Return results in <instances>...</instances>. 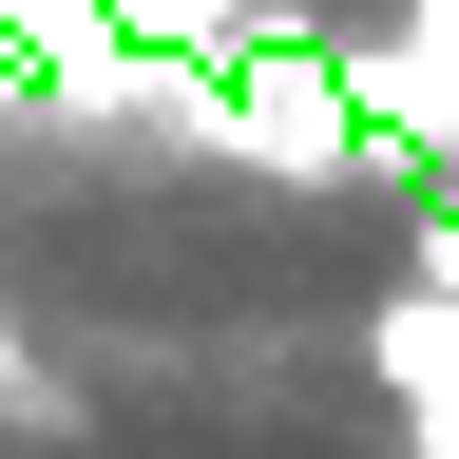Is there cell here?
<instances>
[{"label":"cell","instance_id":"6da1fadb","mask_svg":"<svg viewBox=\"0 0 459 459\" xmlns=\"http://www.w3.org/2000/svg\"><path fill=\"white\" fill-rule=\"evenodd\" d=\"M344 115H364V134H402V153H459V20L364 39V57H344Z\"/></svg>","mask_w":459,"mask_h":459},{"label":"cell","instance_id":"7a4b0ae2","mask_svg":"<svg viewBox=\"0 0 459 459\" xmlns=\"http://www.w3.org/2000/svg\"><path fill=\"white\" fill-rule=\"evenodd\" d=\"M134 57H211V39H249V0H96Z\"/></svg>","mask_w":459,"mask_h":459},{"label":"cell","instance_id":"3957f363","mask_svg":"<svg viewBox=\"0 0 459 459\" xmlns=\"http://www.w3.org/2000/svg\"><path fill=\"white\" fill-rule=\"evenodd\" d=\"M0 402H39V364H20V325H0Z\"/></svg>","mask_w":459,"mask_h":459},{"label":"cell","instance_id":"277c9868","mask_svg":"<svg viewBox=\"0 0 459 459\" xmlns=\"http://www.w3.org/2000/svg\"><path fill=\"white\" fill-rule=\"evenodd\" d=\"M402 440H421V459H459V421H402Z\"/></svg>","mask_w":459,"mask_h":459}]
</instances>
